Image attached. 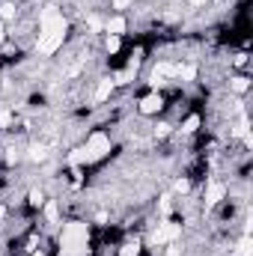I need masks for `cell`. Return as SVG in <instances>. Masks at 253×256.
I'll return each mask as SVG.
<instances>
[{
  "label": "cell",
  "instance_id": "obj_5",
  "mask_svg": "<svg viewBox=\"0 0 253 256\" xmlns=\"http://www.w3.org/2000/svg\"><path fill=\"white\" fill-rule=\"evenodd\" d=\"M161 108H164V98H161L158 92H149V96L140 102V114H143V116H152V114H158Z\"/></svg>",
  "mask_w": 253,
  "mask_h": 256
},
{
  "label": "cell",
  "instance_id": "obj_27",
  "mask_svg": "<svg viewBox=\"0 0 253 256\" xmlns=\"http://www.w3.org/2000/svg\"><path fill=\"white\" fill-rule=\"evenodd\" d=\"M190 6H202V3H206V0H188Z\"/></svg>",
  "mask_w": 253,
  "mask_h": 256
},
{
  "label": "cell",
  "instance_id": "obj_20",
  "mask_svg": "<svg viewBox=\"0 0 253 256\" xmlns=\"http://www.w3.org/2000/svg\"><path fill=\"white\" fill-rule=\"evenodd\" d=\"M164 256H182V248H179L176 242H170V244H167V254H164Z\"/></svg>",
  "mask_w": 253,
  "mask_h": 256
},
{
  "label": "cell",
  "instance_id": "obj_24",
  "mask_svg": "<svg viewBox=\"0 0 253 256\" xmlns=\"http://www.w3.org/2000/svg\"><path fill=\"white\" fill-rule=\"evenodd\" d=\"M170 134V126H158L155 128V137H167Z\"/></svg>",
  "mask_w": 253,
  "mask_h": 256
},
{
  "label": "cell",
  "instance_id": "obj_26",
  "mask_svg": "<svg viewBox=\"0 0 253 256\" xmlns=\"http://www.w3.org/2000/svg\"><path fill=\"white\" fill-rule=\"evenodd\" d=\"M3 39H6V27H3V21H0V45H3Z\"/></svg>",
  "mask_w": 253,
  "mask_h": 256
},
{
  "label": "cell",
  "instance_id": "obj_4",
  "mask_svg": "<svg viewBox=\"0 0 253 256\" xmlns=\"http://www.w3.org/2000/svg\"><path fill=\"white\" fill-rule=\"evenodd\" d=\"M179 236H182V224L164 218V220L158 224V230L152 232V242H155V244H170V242H176Z\"/></svg>",
  "mask_w": 253,
  "mask_h": 256
},
{
  "label": "cell",
  "instance_id": "obj_23",
  "mask_svg": "<svg viewBox=\"0 0 253 256\" xmlns=\"http://www.w3.org/2000/svg\"><path fill=\"white\" fill-rule=\"evenodd\" d=\"M188 188H190V185H188V179H179V182H176V191H179V194H185Z\"/></svg>",
  "mask_w": 253,
  "mask_h": 256
},
{
  "label": "cell",
  "instance_id": "obj_3",
  "mask_svg": "<svg viewBox=\"0 0 253 256\" xmlns=\"http://www.w3.org/2000/svg\"><path fill=\"white\" fill-rule=\"evenodd\" d=\"M108 152H110V140H108V134L96 131V134H90V140H86L80 149H74V152L68 155V161H72V164H92V161L104 158Z\"/></svg>",
  "mask_w": 253,
  "mask_h": 256
},
{
  "label": "cell",
  "instance_id": "obj_17",
  "mask_svg": "<svg viewBox=\"0 0 253 256\" xmlns=\"http://www.w3.org/2000/svg\"><path fill=\"white\" fill-rule=\"evenodd\" d=\"M248 86H250V84H248V78H232V90H236V92H244Z\"/></svg>",
  "mask_w": 253,
  "mask_h": 256
},
{
  "label": "cell",
  "instance_id": "obj_12",
  "mask_svg": "<svg viewBox=\"0 0 253 256\" xmlns=\"http://www.w3.org/2000/svg\"><path fill=\"white\" fill-rule=\"evenodd\" d=\"M45 158H48L45 146H30V161H45Z\"/></svg>",
  "mask_w": 253,
  "mask_h": 256
},
{
  "label": "cell",
  "instance_id": "obj_19",
  "mask_svg": "<svg viewBox=\"0 0 253 256\" xmlns=\"http://www.w3.org/2000/svg\"><path fill=\"white\" fill-rule=\"evenodd\" d=\"M108 51H110V54L120 51V36H108Z\"/></svg>",
  "mask_w": 253,
  "mask_h": 256
},
{
  "label": "cell",
  "instance_id": "obj_13",
  "mask_svg": "<svg viewBox=\"0 0 253 256\" xmlns=\"http://www.w3.org/2000/svg\"><path fill=\"white\" fill-rule=\"evenodd\" d=\"M15 12H18V9H15L12 3H3V6H0V18H3V21H12Z\"/></svg>",
  "mask_w": 253,
  "mask_h": 256
},
{
  "label": "cell",
  "instance_id": "obj_14",
  "mask_svg": "<svg viewBox=\"0 0 253 256\" xmlns=\"http://www.w3.org/2000/svg\"><path fill=\"white\" fill-rule=\"evenodd\" d=\"M45 218H48L51 224H57V220H60V212H57V202H48V206H45Z\"/></svg>",
  "mask_w": 253,
  "mask_h": 256
},
{
  "label": "cell",
  "instance_id": "obj_18",
  "mask_svg": "<svg viewBox=\"0 0 253 256\" xmlns=\"http://www.w3.org/2000/svg\"><path fill=\"white\" fill-rule=\"evenodd\" d=\"M86 24H90V30H102V27H104L98 15H90V18H86Z\"/></svg>",
  "mask_w": 253,
  "mask_h": 256
},
{
  "label": "cell",
  "instance_id": "obj_25",
  "mask_svg": "<svg viewBox=\"0 0 253 256\" xmlns=\"http://www.w3.org/2000/svg\"><path fill=\"white\" fill-rule=\"evenodd\" d=\"M131 3H134V0H114V9H126Z\"/></svg>",
  "mask_w": 253,
  "mask_h": 256
},
{
  "label": "cell",
  "instance_id": "obj_15",
  "mask_svg": "<svg viewBox=\"0 0 253 256\" xmlns=\"http://www.w3.org/2000/svg\"><path fill=\"white\" fill-rule=\"evenodd\" d=\"M238 256H253V248H250V236H244V238H242V244H238Z\"/></svg>",
  "mask_w": 253,
  "mask_h": 256
},
{
  "label": "cell",
  "instance_id": "obj_22",
  "mask_svg": "<svg viewBox=\"0 0 253 256\" xmlns=\"http://www.w3.org/2000/svg\"><path fill=\"white\" fill-rule=\"evenodd\" d=\"M12 122V114L9 110H0V126H9Z\"/></svg>",
  "mask_w": 253,
  "mask_h": 256
},
{
  "label": "cell",
  "instance_id": "obj_21",
  "mask_svg": "<svg viewBox=\"0 0 253 256\" xmlns=\"http://www.w3.org/2000/svg\"><path fill=\"white\" fill-rule=\"evenodd\" d=\"M42 202H45V196H42V194H39V191H30V206H42Z\"/></svg>",
  "mask_w": 253,
  "mask_h": 256
},
{
  "label": "cell",
  "instance_id": "obj_11",
  "mask_svg": "<svg viewBox=\"0 0 253 256\" xmlns=\"http://www.w3.org/2000/svg\"><path fill=\"white\" fill-rule=\"evenodd\" d=\"M176 78H182V80H194V78H196V66H179Z\"/></svg>",
  "mask_w": 253,
  "mask_h": 256
},
{
  "label": "cell",
  "instance_id": "obj_8",
  "mask_svg": "<svg viewBox=\"0 0 253 256\" xmlns=\"http://www.w3.org/2000/svg\"><path fill=\"white\" fill-rule=\"evenodd\" d=\"M104 30H108L110 36H122V33H126V18H122V15H114V18L104 24Z\"/></svg>",
  "mask_w": 253,
  "mask_h": 256
},
{
  "label": "cell",
  "instance_id": "obj_10",
  "mask_svg": "<svg viewBox=\"0 0 253 256\" xmlns=\"http://www.w3.org/2000/svg\"><path fill=\"white\" fill-rule=\"evenodd\" d=\"M120 256H140V242H137V238H134V242H126L122 250H120Z\"/></svg>",
  "mask_w": 253,
  "mask_h": 256
},
{
  "label": "cell",
  "instance_id": "obj_6",
  "mask_svg": "<svg viewBox=\"0 0 253 256\" xmlns=\"http://www.w3.org/2000/svg\"><path fill=\"white\" fill-rule=\"evenodd\" d=\"M224 194H226V185L212 182V185H208V191H206V206H218V202L224 200Z\"/></svg>",
  "mask_w": 253,
  "mask_h": 256
},
{
  "label": "cell",
  "instance_id": "obj_16",
  "mask_svg": "<svg viewBox=\"0 0 253 256\" xmlns=\"http://www.w3.org/2000/svg\"><path fill=\"white\" fill-rule=\"evenodd\" d=\"M134 72H137V68H131V66H128L126 72H120V74H116V80H114V84H128V80L134 78Z\"/></svg>",
  "mask_w": 253,
  "mask_h": 256
},
{
  "label": "cell",
  "instance_id": "obj_9",
  "mask_svg": "<svg viewBox=\"0 0 253 256\" xmlns=\"http://www.w3.org/2000/svg\"><path fill=\"white\" fill-rule=\"evenodd\" d=\"M196 128H200V116H196V114H190L188 120L182 122V134H194Z\"/></svg>",
  "mask_w": 253,
  "mask_h": 256
},
{
  "label": "cell",
  "instance_id": "obj_1",
  "mask_svg": "<svg viewBox=\"0 0 253 256\" xmlns=\"http://www.w3.org/2000/svg\"><path fill=\"white\" fill-rule=\"evenodd\" d=\"M68 21L63 18V12L57 6H45L39 15V39H36V51L39 54H54L66 39Z\"/></svg>",
  "mask_w": 253,
  "mask_h": 256
},
{
  "label": "cell",
  "instance_id": "obj_7",
  "mask_svg": "<svg viewBox=\"0 0 253 256\" xmlns=\"http://www.w3.org/2000/svg\"><path fill=\"white\" fill-rule=\"evenodd\" d=\"M114 86H116V84H114L110 78L98 80V86H96V96H92V102H104V98H108V96L114 92Z\"/></svg>",
  "mask_w": 253,
  "mask_h": 256
},
{
  "label": "cell",
  "instance_id": "obj_2",
  "mask_svg": "<svg viewBox=\"0 0 253 256\" xmlns=\"http://www.w3.org/2000/svg\"><path fill=\"white\" fill-rule=\"evenodd\" d=\"M90 254V226L80 220L66 224L60 232V250L57 256H86Z\"/></svg>",
  "mask_w": 253,
  "mask_h": 256
},
{
  "label": "cell",
  "instance_id": "obj_28",
  "mask_svg": "<svg viewBox=\"0 0 253 256\" xmlns=\"http://www.w3.org/2000/svg\"><path fill=\"white\" fill-rule=\"evenodd\" d=\"M3 218H6V208H3V206H0V220H3Z\"/></svg>",
  "mask_w": 253,
  "mask_h": 256
}]
</instances>
